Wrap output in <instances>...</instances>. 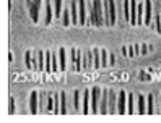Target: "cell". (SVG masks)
I'll use <instances>...</instances> for the list:
<instances>
[{"mask_svg": "<svg viewBox=\"0 0 161 123\" xmlns=\"http://www.w3.org/2000/svg\"><path fill=\"white\" fill-rule=\"evenodd\" d=\"M90 24L96 28L104 26V3L101 0H93L90 5Z\"/></svg>", "mask_w": 161, "mask_h": 123, "instance_id": "1", "label": "cell"}, {"mask_svg": "<svg viewBox=\"0 0 161 123\" xmlns=\"http://www.w3.org/2000/svg\"><path fill=\"white\" fill-rule=\"evenodd\" d=\"M26 5L33 23H39V13L44 8V0H26Z\"/></svg>", "mask_w": 161, "mask_h": 123, "instance_id": "2", "label": "cell"}, {"mask_svg": "<svg viewBox=\"0 0 161 123\" xmlns=\"http://www.w3.org/2000/svg\"><path fill=\"white\" fill-rule=\"evenodd\" d=\"M70 62H72V70L73 71H80L83 70V57L80 50H75V47L70 49Z\"/></svg>", "mask_w": 161, "mask_h": 123, "instance_id": "3", "label": "cell"}, {"mask_svg": "<svg viewBox=\"0 0 161 123\" xmlns=\"http://www.w3.org/2000/svg\"><path fill=\"white\" fill-rule=\"evenodd\" d=\"M103 91L99 86H94L91 89V113H99V104H101Z\"/></svg>", "mask_w": 161, "mask_h": 123, "instance_id": "4", "label": "cell"}, {"mask_svg": "<svg viewBox=\"0 0 161 123\" xmlns=\"http://www.w3.org/2000/svg\"><path fill=\"white\" fill-rule=\"evenodd\" d=\"M25 65L28 70H37V52L26 50L25 52Z\"/></svg>", "mask_w": 161, "mask_h": 123, "instance_id": "5", "label": "cell"}, {"mask_svg": "<svg viewBox=\"0 0 161 123\" xmlns=\"http://www.w3.org/2000/svg\"><path fill=\"white\" fill-rule=\"evenodd\" d=\"M55 16L54 13V3L51 0H44V24L49 26L52 23V18Z\"/></svg>", "mask_w": 161, "mask_h": 123, "instance_id": "6", "label": "cell"}, {"mask_svg": "<svg viewBox=\"0 0 161 123\" xmlns=\"http://www.w3.org/2000/svg\"><path fill=\"white\" fill-rule=\"evenodd\" d=\"M127 99H129V94L125 91H119V99H117V113L119 115H124L127 112Z\"/></svg>", "mask_w": 161, "mask_h": 123, "instance_id": "7", "label": "cell"}, {"mask_svg": "<svg viewBox=\"0 0 161 123\" xmlns=\"http://www.w3.org/2000/svg\"><path fill=\"white\" fill-rule=\"evenodd\" d=\"M30 113H39V92H30Z\"/></svg>", "mask_w": 161, "mask_h": 123, "instance_id": "8", "label": "cell"}, {"mask_svg": "<svg viewBox=\"0 0 161 123\" xmlns=\"http://www.w3.org/2000/svg\"><path fill=\"white\" fill-rule=\"evenodd\" d=\"M78 13H80V26H88V16H86V0H78Z\"/></svg>", "mask_w": 161, "mask_h": 123, "instance_id": "9", "label": "cell"}, {"mask_svg": "<svg viewBox=\"0 0 161 123\" xmlns=\"http://www.w3.org/2000/svg\"><path fill=\"white\" fill-rule=\"evenodd\" d=\"M151 20H153V2H151V0H145V20H143V24L151 26Z\"/></svg>", "mask_w": 161, "mask_h": 123, "instance_id": "10", "label": "cell"}, {"mask_svg": "<svg viewBox=\"0 0 161 123\" xmlns=\"http://www.w3.org/2000/svg\"><path fill=\"white\" fill-rule=\"evenodd\" d=\"M78 0L70 2V13H72V24H80V13H78Z\"/></svg>", "mask_w": 161, "mask_h": 123, "instance_id": "11", "label": "cell"}, {"mask_svg": "<svg viewBox=\"0 0 161 123\" xmlns=\"http://www.w3.org/2000/svg\"><path fill=\"white\" fill-rule=\"evenodd\" d=\"M117 99H119V92L114 89H109V113H117Z\"/></svg>", "mask_w": 161, "mask_h": 123, "instance_id": "12", "label": "cell"}, {"mask_svg": "<svg viewBox=\"0 0 161 123\" xmlns=\"http://www.w3.org/2000/svg\"><path fill=\"white\" fill-rule=\"evenodd\" d=\"M99 112H101V113H109V91H108V89H103L101 104H99Z\"/></svg>", "mask_w": 161, "mask_h": 123, "instance_id": "13", "label": "cell"}, {"mask_svg": "<svg viewBox=\"0 0 161 123\" xmlns=\"http://www.w3.org/2000/svg\"><path fill=\"white\" fill-rule=\"evenodd\" d=\"M81 104H83V107H81V113H88V112H90L88 105L91 104V91H90V89H83Z\"/></svg>", "mask_w": 161, "mask_h": 123, "instance_id": "14", "label": "cell"}, {"mask_svg": "<svg viewBox=\"0 0 161 123\" xmlns=\"http://www.w3.org/2000/svg\"><path fill=\"white\" fill-rule=\"evenodd\" d=\"M137 13H138V0H130V24L137 26Z\"/></svg>", "mask_w": 161, "mask_h": 123, "instance_id": "15", "label": "cell"}, {"mask_svg": "<svg viewBox=\"0 0 161 123\" xmlns=\"http://www.w3.org/2000/svg\"><path fill=\"white\" fill-rule=\"evenodd\" d=\"M104 2L108 3V8H109V18H111V23L109 26H114L116 24V2L114 0H104Z\"/></svg>", "mask_w": 161, "mask_h": 123, "instance_id": "16", "label": "cell"}, {"mask_svg": "<svg viewBox=\"0 0 161 123\" xmlns=\"http://www.w3.org/2000/svg\"><path fill=\"white\" fill-rule=\"evenodd\" d=\"M59 63H60V71L67 70V49L65 47L59 49Z\"/></svg>", "mask_w": 161, "mask_h": 123, "instance_id": "17", "label": "cell"}, {"mask_svg": "<svg viewBox=\"0 0 161 123\" xmlns=\"http://www.w3.org/2000/svg\"><path fill=\"white\" fill-rule=\"evenodd\" d=\"M137 110L138 113H147V96H143V94L137 96Z\"/></svg>", "mask_w": 161, "mask_h": 123, "instance_id": "18", "label": "cell"}, {"mask_svg": "<svg viewBox=\"0 0 161 123\" xmlns=\"http://www.w3.org/2000/svg\"><path fill=\"white\" fill-rule=\"evenodd\" d=\"M81 96H83V91L80 89H75L73 91V110H80L81 105Z\"/></svg>", "mask_w": 161, "mask_h": 123, "instance_id": "19", "label": "cell"}, {"mask_svg": "<svg viewBox=\"0 0 161 123\" xmlns=\"http://www.w3.org/2000/svg\"><path fill=\"white\" fill-rule=\"evenodd\" d=\"M93 68V50H86L83 55V70Z\"/></svg>", "mask_w": 161, "mask_h": 123, "instance_id": "20", "label": "cell"}, {"mask_svg": "<svg viewBox=\"0 0 161 123\" xmlns=\"http://www.w3.org/2000/svg\"><path fill=\"white\" fill-rule=\"evenodd\" d=\"M93 68L94 70L101 68V50L98 49V47L93 49Z\"/></svg>", "mask_w": 161, "mask_h": 123, "instance_id": "21", "label": "cell"}, {"mask_svg": "<svg viewBox=\"0 0 161 123\" xmlns=\"http://www.w3.org/2000/svg\"><path fill=\"white\" fill-rule=\"evenodd\" d=\"M37 71H46V52L37 50Z\"/></svg>", "mask_w": 161, "mask_h": 123, "instance_id": "22", "label": "cell"}, {"mask_svg": "<svg viewBox=\"0 0 161 123\" xmlns=\"http://www.w3.org/2000/svg\"><path fill=\"white\" fill-rule=\"evenodd\" d=\"M127 49H129V57H138V55H142V44L127 45Z\"/></svg>", "mask_w": 161, "mask_h": 123, "instance_id": "23", "label": "cell"}, {"mask_svg": "<svg viewBox=\"0 0 161 123\" xmlns=\"http://www.w3.org/2000/svg\"><path fill=\"white\" fill-rule=\"evenodd\" d=\"M46 107H47V92L46 91H41L39 92V112H46Z\"/></svg>", "mask_w": 161, "mask_h": 123, "instance_id": "24", "label": "cell"}, {"mask_svg": "<svg viewBox=\"0 0 161 123\" xmlns=\"http://www.w3.org/2000/svg\"><path fill=\"white\" fill-rule=\"evenodd\" d=\"M60 113H69L67 112V92H60Z\"/></svg>", "mask_w": 161, "mask_h": 123, "instance_id": "25", "label": "cell"}, {"mask_svg": "<svg viewBox=\"0 0 161 123\" xmlns=\"http://www.w3.org/2000/svg\"><path fill=\"white\" fill-rule=\"evenodd\" d=\"M135 96H134V92H129V99H127V113H135V107H134V104H135Z\"/></svg>", "mask_w": 161, "mask_h": 123, "instance_id": "26", "label": "cell"}, {"mask_svg": "<svg viewBox=\"0 0 161 123\" xmlns=\"http://www.w3.org/2000/svg\"><path fill=\"white\" fill-rule=\"evenodd\" d=\"M62 2L64 0H54V13H55V18H62Z\"/></svg>", "mask_w": 161, "mask_h": 123, "instance_id": "27", "label": "cell"}, {"mask_svg": "<svg viewBox=\"0 0 161 123\" xmlns=\"http://www.w3.org/2000/svg\"><path fill=\"white\" fill-rule=\"evenodd\" d=\"M60 70V63H59V52L55 54L52 52V73H57Z\"/></svg>", "mask_w": 161, "mask_h": 123, "instance_id": "28", "label": "cell"}, {"mask_svg": "<svg viewBox=\"0 0 161 123\" xmlns=\"http://www.w3.org/2000/svg\"><path fill=\"white\" fill-rule=\"evenodd\" d=\"M54 102H55L54 92H47V107H46V112H54Z\"/></svg>", "mask_w": 161, "mask_h": 123, "instance_id": "29", "label": "cell"}, {"mask_svg": "<svg viewBox=\"0 0 161 123\" xmlns=\"http://www.w3.org/2000/svg\"><path fill=\"white\" fill-rule=\"evenodd\" d=\"M62 24L64 26H70L72 24V13H70V10H64V13H62Z\"/></svg>", "mask_w": 161, "mask_h": 123, "instance_id": "30", "label": "cell"}, {"mask_svg": "<svg viewBox=\"0 0 161 123\" xmlns=\"http://www.w3.org/2000/svg\"><path fill=\"white\" fill-rule=\"evenodd\" d=\"M153 94H148L147 96V113H153L155 110V102H153Z\"/></svg>", "mask_w": 161, "mask_h": 123, "instance_id": "31", "label": "cell"}, {"mask_svg": "<svg viewBox=\"0 0 161 123\" xmlns=\"http://www.w3.org/2000/svg\"><path fill=\"white\" fill-rule=\"evenodd\" d=\"M54 97H55V102H54V112L55 115L60 113V92H54Z\"/></svg>", "mask_w": 161, "mask_h": 123, "instance_id": "32", "label": "cell"}, {"mask_svg": "<svg viewBox=\"0 0 161 123\" xmlns=\"http://www.w3.org/2000/svg\"><path fill=\"white\" fill-rule=\"evenodd\" d=\"M108 65H109V54L108 50L101 49V68H106Z\"/></svg>", "mask_w": 161, "mask_h": 123, "instance_id": "33", "label": "cell"}, {"mask_svg": "<svg viewBox=\"0 0 161 123\" xmlns=\"http://www.w3.org/2000/svg\"><path fill=\"white\" fill-rule=\"evenodd\" d=\"M46 71L52 73V52H46Z\"/></svg>", "mask_w": 161, "mask_h": 123, "instance_id": "34", "label": "cell"}, {"mask_svg": "<svg viewBox=\"0 0 161 123\" xmlns=\"http://www.w3.org/2000/svg\"><path fill=\"white\" fill-rule=\"evenodd\" d=\"M151 28H155V31L161 34V12L155 15V26L151 24Z\"/></svg>", "mask_w": 161, "mask_h": 123, "instance_id": "35", "label": "cell"}, {"mask_svg": "<svg viewBox=\"0 0 161 123\" xmlns=\"http://www.w3.org/2000/svg\"><path fill=\"white\" fill-rule=\"evenodd\" d=\"M124 18L130 21V0H124Z\"/></svg>", "mask_w": 161, "mask_h": 123, "instance_id": "36", "label": "cell"}, {"mask_svg": "<svg viewBox=\"0 0 161 123\" xmlns=\"http://www.w3.org/2000/svg\"><path fill=\"white\" fill-rule=\"evenodd\" d=\"M150 50H153V45H151V44H142V55L148 54Z\"/></svg>", "mask_w": 161, "mask_h": 123, "instance_id": "37", "label": "cell"}, {"mask_svg": "<svg viewBox=\"0 0 161 123\" xmlns=\"http://www.w3.org/2000/svg\"><path fill=\"white\" fill-rule=\"evenodd\" d=\"M8 112L15 113V97H10V102H8Z\"/></svg>", "mask_w": 161, "mask_h": 123, "instance_id": "38", "label": "cell"}, {"mask_svg": "<svg viewBox=\"0 0 161 123\" xmlns=\"http://www.w3.org/2000/svg\"><path fill=\"white\" fill-rule=\"evenodd\" d=\"M114 63H116V57H114V54H109V65H111V67H114Z\"/></svg>", "mask_w": 161, "mask_h": 123, "instance_id": "39", "label": "cell"}, {"mask_svg": "<svg viewBox=\"0 0 161 123\" xmlns=\"http://www.w3.org/2000/svg\"><path fill=\"white\" fill-rule=\"evenodd\" d=\"M140 79H143V81H147V79H150V76H148V74H147L145 71H142V73H140Z\"/></svg>", "mask_w": 161, "mask_h": 123, "instance_id": "40", "label": "cell"}, {"mask_svg": "<svg viewBox=\"0 0 161 123\" xmlns=\"http://www.w3.org/2000/svg\"><path fill=\"white\" fill-rule=\"evenodd\" d=\"M8 60H10V62H13V54H12V52L8 54Z\"/></svg>", "mask_w": 161, "mask_h": 123, "instance_id": "41", "label": "cell"}, {"mask_svg": "<svg viewBox=\"0 0 161 123\" xmlns=\"http://www.w3.org/2000/svg\"><path fill=\"white\" fill-rule=\"evenodd\" d=\"M159 104H161V94H159Z\"/></svg>", "mask_w": 161, "mask_h": 123, "instance_id": "42", "label": "cell"}]
</instances>
